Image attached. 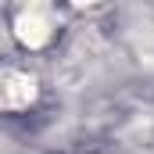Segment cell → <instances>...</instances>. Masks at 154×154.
I'll return each instance as SVG.
<instances>
[{"label": "cell", "instance_id": "obj_2", "mask_svg": "<svg viewBox=\"0 0 154 154\" xmlns=\"http://www.w3.org/2000/svg\"><path fill=\"white\" fill-rule=\"evenodd\" d=\"M18 36H22V43H29V47H43L50 39V22H47V14L39 7L25 11L18 18Z\"/></svg>", "mask_w": 154, "mask_h": 154}, {"label": "cell", "instance_id": "obj_1", "mask_svg": "<svg viewBox=\"0 0 154 154\" xmlns=\"http://www.w3.org/2000/svg\"><path fill=\"white\" fill-rule=\"evenodd\" d=\"M32 97H36V82L29 75L11 72V68H0V108H4V111H18V108H25Z\"/></svg>", "mask_w": 154, "mask_h": 154}]
</instances>
